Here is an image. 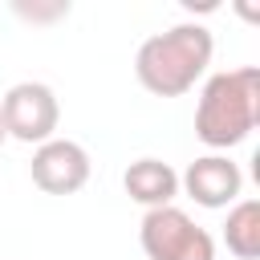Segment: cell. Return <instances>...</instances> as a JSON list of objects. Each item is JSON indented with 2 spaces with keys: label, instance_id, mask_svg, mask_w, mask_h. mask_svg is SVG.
Returning <instances> with one entry per match:
<instances>
[{
  "label": "cell",
  "instance_id": "1",
  "mask_svg": "<svg viewBox=\"0 0 260 260\" xmlns=\"http://www.w3.org/2000/svg\"><path fill=\"white\" fill-rule=\"evenodd\" d=\"M211 53H215V41L203 24H175L138 45L134 73L154 98H179L207 73Z\"/></svg>",
  "mask_w": 260,
  "mask_h": 260
},
{
  "label": "cell",
  "instance_id": "2",
  "mask_svg": "<svg viewBox=\"0 0 260 260\" xmlns=\"http://www.w3.org/2000/svg\"><path fill=\"white\" fill-rule=\"evenodd\" d=\"M260 118V69L240 65L207 77L195 106V134L211 150H228L256 130Z\"/></svg>",
  "mask_w": 260,
  "mask_h": 260
},
{
  "label": "cell",
  "instance_id": "3",
  "mask_svg": "<svg viewBox=\"0 0 260 260\" xmlns=\"http://www.w3.org/2000/svg\"><path fill=\"white\" fill-rule=\"evenodd\" d=\"M146 260H215V240L183 207H154L138 223Z\"/></svg>",
  "mask_w": 260,
  "mask_h": 260
},
{
  "label": "cell",
  "instance_id": "4",
  "mask_svg": "<svg viewBox=\"0 0 260 260\" xmlns=\"http://www.w3.org/2000/svg\"><path fill=\"white\" fill-rule=\"evenodd\" d=\"M57 118H61V106H57V93L45 81H20L0 98L4 134L16 138V142H28V146L49 142L53 130H57Z\"/></svg>",
  "mask_w": 260,
  "mask_h": 260
},
{
  "label": "cell",
  "instance_id": "5",
  "mask_svg": "<svg viewBox=\"0 0 260 260\" xmlns=\"http://www.w3.org/2000/svg\"><path fill=\"white\" fill-rule=\"evenodd\" d=\"M28 171L45 195H73L89 183V154L73 138H49L32 150Z\"/></svg>",
  "mask_w": 260,
  "mask_h": 260
},
{
  "label": "cell",
  "instance_id": "6",
  "mask_svg": "<svg viewBox=\"0 0 260 260\" xmlns=\"http://www.w3.org/2000/svg\"><path fill=\"white\" fill-rule=\"evenodd\" d=\"M179 187L199 203V207H232L244 191V175L232 158L223 154H203L195 162H187V171L179 175Z\"/></svg>",
  "mask_w": 260,
  "mask_h": 260
},
{
  "label": "cell",
  "instance_id": "7",
  "mask_svg": "<svg viewBox=\"0 0 260 260\" xmlns=\"http://www.w3.org/2000/svg\"><path fill=\"white\" fill-rule=\"evenodd\" d=\"M122 187H126V195H130L134 203H142L146 211H154V207H171V203H175V195H179V175H175V167L162 162V158H138V162L126 167Z\"/></svg>",
  "mask_w": 260,
  "mask_h": 260
},
{
  "label": "cell",
  "instance_id": "8",
  "mask_svg": "<svg viewBox=\"0 0 260 260\" xmlns=\"http://www.w3.org/2000/svg\"><path fill=\"white\" fill-rule=\"evenodd\" d=\"M223 244L240 260H260V203L256 199L232 203L228 223H223Z\"/></svg>",
  "mask_w": 260,
  "mask_h": 260
},
{
  "label": "cell",
  "instance_id": "9",
  "mask_svg": "<svg viewBox=\"0 0 260 260\" xmlns=\"http://www.w3.org/2000/svg\"><path fill=\"white\" fill-rule=\"evenodd\" d=\"M4 138H8V134H4V122H0V146H4Z\"/></svg>",
  "mask_w": 260,
  "mask_h": 260
}]
</instances>
